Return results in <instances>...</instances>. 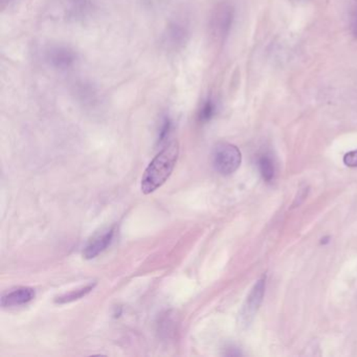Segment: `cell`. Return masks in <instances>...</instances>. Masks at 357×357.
Instances as JSON below:
<instances>
[{"label": "cell", "instance_id": "obj_11", "mask_svg": "<svg viewBox=\"0 0 357 357\" xmlns=\"http://www.w3.org/2000/svg\"><path fill=\"white\" fill-rule=\"evenodd\" d=\"M216 110H217L216 103L214 102L213 100H211V99L206 100L199 111L200 122H209V121L212 120L213 116H215Z\"/></svg>", "mask_w": 357, "mask_h": 357}, {"label": "cell", "instance_id": "obj_2", "mask_svg": "<svg viewBox=\"0 0 357 357\" xmlns=\"http://www.w3.org/2000/svg\"><path fill=\"white\" fill-rule=\"evenodd\" d=\"M242 156L238 147L229 143H219L213 150V166L218 173L231 175L241 164Z\"/></svg>", "mask_w": 357, "mask_h": 357}, {"label": "cell", "instance_id": "obj_9", "mask_svg": "<svg viewBox=\"0 0 357 357\" xmlns=\"http://www.w3.org/2000/svg\"><path fill=\"white\" fill-rule=\"evenodd\" d=\"M186 35V31L184 25L174 23L173 25L169 27L168 35L166 36V43L171 45H180L184 42Z\"/></svg>", "mask_w": 357, "mask_h": 357}, {"label": "cell", "instance_id": "obj_14", "mask_svg": "<svg viewBox=\"0 0 357 357\" xmlns=\"http://www.w3.org/2000/svg\"><path fill=\"white\" fill-rule=\"evenodd\" d=\"M351 32H352L355 38H357V10L351 17Z\"/></svg>", "mask_w": 357, "mask_h": 357}, {"label": "cell", "instance_id": "obj_6", "mask_svg": "<svg viewBox=\"0 0 357 357\" xmlns=\"http://www.w3.org/2000/svg\"><path fill=\"white\" fill-rule=\"evenodd\" d=\"M49 60L57 69H67L76 61V53L66 47H56L49 51Z\"/></svg>", "mask_w": 357, "mask_h": 357}, {"label": "cell", "instance_id": "obj_1", "mask_svg": "<svg viewBox=\"0 0 357 357\" xmlns=\"http://www.w3.org/2000/svg\"><path fill=\"white\" fill-rule=\"evenodd\" d=\"M178 154L180 145L177 140H170L147 167L140 184L143 193L146 195L153 193L169 180L175 168Z\"/></svg>", "mask_w": 357, "mask_h": 357}, {"label": "cell", "instance_id": "obj_12", "mask_svg": "<svg viewBox=\"0 0 357 357\" xmlns=\"http://www.w3.org/2000/svg\"><path fill=\"white\" fill-rule=\"evenodd\" d=\"M172 129V121L170 118H164V122H162V127H160V136H158V142L162 143L167 138H168L169 134Z\"/></svg>", "mask_w": 357, "mask_h": 357}, {"label": "cell", "instance_id": "obj_10", "mask_svg": "<svg viewBox=\"0 0 357 357\" xmlns=\"http://www.w3.org/2000/svg\"><path fill=\"white\" fill-rule=\"evenodd\" d=\"M259 168L262 176L267 182H271L275 176V167L273 160L269 156H262L259 160Z\"/></svg>", "mask_w": 357, "mask_h": 357}, {"label": "cell", "instance_id": "obj_8", "mask_svg": "<svg viewBox=\"0 0 357 357\" xmlns=\"http://www.w3.org/2000/svg\"><path fill=\"white\" fill-rule=\"evenodd\" d=\"M233 10L229 7H224L221 11L218 13L217 17V29L221 35H227L231 29L232 23H233Z\"/></svg>", "mask_w": 357, "mask_h": 357}, {"label": "cell", "instance_id": "obj_13", "mask_svg": "<svg viewBox=\"0 0 357 357\" xmlns=\"http://www.w3.org/2000/svg\"><path fill=\"white\" fill-rule=\"evenodd\" d=\"M344 164L351 168H356L357 167V150L355 151L348 152L344 156Z\"/></svg>", "mask_w": 357, "mask_h": 357}, {"label": "cell", "instance_id": "obj_5", "mask_svg": "<svg viewBox=\"0 0 357 357\" xmlns=\"http://www.w3.org/2000/svg\"><path fill=\"white\" fill-rule=\"evenodd\" d=\"M35 297V289L32 287H18L3 295L0 304L3 307L23 306L33 301Z\"/></svg>", "mask_w": 357, "mask_h": 357}, {"label": "cell", "instance_id": "obj_4", "mask_svg": "<svg viewBox=\"0 0 357 357\" xmlns=\"http://www.w3.org/2000/svg\"><path fill=\"white\" fill-rule=\"evenodd\" d=\"M114 227H111V229L107 230V231L103 232L102 234H99L96 237L93 238V240H90V242L87 244L86 247L83 251V256H84L85 259L90 260L98 257L110 245L112 239H114Z\"/></svg>", "mask_w": 357, "mask_h": 357}, {"label": "cell", "instance_id": "obj_7", "mask_svg": "<svg viewBox=\"0 0 357 357\" xmlns=\"http://www.w3.org/2000/svg\"><path fill=\"white\" fill-rule=\"evenodd\" d=\"M95 286H96V283H95V284L87 285V286L77 289V291L65 293V295H61V297H56L55 303H57V304H67V303H71L73 302V301H77V299H82L83 297L88 295V293L95 288Z\"/></svg>", "mask_w": 357, "mask_h": 357}, {"label": "cell", "instance_id": "obj_3", "mask_svg": "<svg viewBox=\"0 0 357 357\" xmlns=\"http://www.w3.org/2000/svg\"><path fill=\"white\" fill-rule=\"evenodd\" d=\"M265 285H267V278L263 275L254 285L249 297L245 299L241 312H240V322H241L242 326H249L253 322L254 317L257 315L263 297H264Z\"/></svg>", "mask_w": 357, "mask_h": 357}, {"label": "cell", "instance_id": "obj_15", "mask_svg": "<svg viewBox=\"0 0 357 357\" xmlns=\"http://www.w3.org/2000/svg\"><path fill=\"white\" fill-rule=\"evenodd\" d=\"M147 1H154V0H147Z\"/></svg>", "mask_w": 357, "mask_h": 357}]
</instances>
